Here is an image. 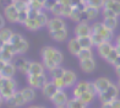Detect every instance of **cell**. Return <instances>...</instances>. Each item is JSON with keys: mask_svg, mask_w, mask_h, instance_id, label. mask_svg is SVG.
<instances>
[{"mask_svg": "<svg viewBox=\"0 0 120 108\" xmlns=\"http://www.w3.org/2000/svg\"><path fill=\"white\" fill-rule=\"evenodd\" d=\"M14 5L16 6V9L17 10H23V9H27L30 6V4L27 0H15Z\"/></svg>", "mask_w": 120, "mask_h": 108, "instance_id": "60d3db41", "label": "cell"}, {"mask_svg": "<svg viewBox=\"0 0 120 108\" xmlns=\"http://www.w3.org/2000/svg\"><path fill=\"white\" fill-rule=\"evenodd\" d=\"M74 33L76 37H83V36H91L92 27L88 23V21H80L74 28Z\"/></svg>", "mask_w": 120, "mask_h": 108, "instance_id": "5b68a950", "label": "cell"}, {"mask_svg": "<svg viewBox=\"0 0 120 108\" xmlns=\"http://www.w3.org/2000/svg\"><path fill=\"white\" fill-rule=\"evenodd\" d=\"M87 91H90V92L94 93L97 96V90H96V86H94V82H88V89Z\"/></svg>", "mask_w": 120, "mask_h": 108, "instance_id": "c3c4849f", "label": "cell"}, {"mask_svg": "<svg viewBox=\"0 0 120 108\" xmlns=\"http://www.w3.org/2000/svg\"><path fill=\"white\" fill-rule=\"evenodd\" d=\"M15 54L11 53L10 50L5 49V48H0V59L4 60L5 63H9V62H12Z\"/></svg>", "mask_w": 120, "mask_h": 108, "instance_id": "4316f807", "label": "cell"}, {"mask_svg": "<svg viewBox=\"0 0 120 108\" xmlns=\"http://www.w3.org/2000/svg\"><path fill=\"white\" fill-rule=\"evenodd\" d=\"M52 81L54 82V85H55L58 89H60V90H65V89H66V85H65L63 77H55V79H52Z\"/></svg>", "mask_w": 120, "mask_h": 108, "instance_id": "7bdbcfd3", "label": "cell"}, {"mask_svg": "<svg viewBox=\"0 0 120 108\" xmlns=\"http://www.w3.org/2000/svg\"><path fill=\"white\" fill-rule=\"evenodd\" d=\"M115 49L118 50V53L120 54V46H115Z\"/></svg>", "mask_w": 120, "mask_h": 108, "instance_id": "6f0895ef", "label": "cell"}, {"mask_svg": "<svg viewBox=\"0 0 120 108\" xmlns=\"http://www.w3.org/2000/svg\"><path fill=\"white\" fill-rule=\"evenodd\" d=\"M63 79H64L65 85H66V89L74 87L76 85V82H77V75H76V73L72 71V70H65Z\"/></svg>", "mask_w": 120, "mask_h": 108, "instance_id": "9c48e42d", "label": "cell"}, {"mask_svg": "<svg viewBox=\"0 0 120 108\" xmlns=\"http://www.w3.org/2000/svg\"><path fill=\"white\" fill-rule=\"evenodd\" d=\"M63 6H64L63 4L58 3V4L55 5V6H54V8L50 10V12H52L54 16H61V12H63Z\"/></svg>", "mask_w": 120, "mask_h": 108, "instance_id": "ee69618b", "label": "cell"}, {"mask_svg": "<svg viewBox=\"0 0 120 108\" xmlns=\"http://www.w3.org/2000/svg\"><path fill=\"white\" fill-rule=\"evenodd\" d=\"M115 73H116V75H118V77H120V66H116V68H115Z\"/></svg>", "mask_w": 120, "mask_h": 108, "instance_id": "9f6ffc18", "label": "cell"}, {"mask_svg": "<svg viewBox=\"0 0 120 108\" xmlns=\"http://www.w3.org/2000/svg\"><path fill=\"white\" fill-rule=\"evenodd\" d=\"M25 38L21 35H19V33H14L12 35V37H11V39H10V43L15 47V49H16V54H17V49H19V47H20V44L22 43V41H23Z\"/></svg>", "mask_w": 120, "mask_h": 108, "instance_id": "f546056e", "label": "cell"}, {"mask_svg": "<svg viewBox=\"0 0 120 108\" xmlns=\"http://www.w3.org/2000/svg\"><path fill=\"white\" fill-rule=\"evenodd\" d=\"M0 3H1V4H3V6L5 8V6H9V5L14 4V3H15V0H0Z\"/></svg>", "mask_w": 120, "mask_h": 108, "instance_id": "681fc988", "label": "cell"}, {"mask_svg": "<svg viewBox=\"0 0 120 108\" xmlns=\"http://www.w3.org/2000/svg\"><path fill=\"white\" fill-rule=\"evenodd\" d=\"M112 65H114V68H116V66H120V54L118 55V58L114 60V63L112 64Z\"/></svg>", "mask_w": 120, "mask_h": 108, "instance_id": "816d5d0a", "label": "cell"}, {"mask_svg": "<svg viewBox=\"0 0 120 108\" xmlns=\"http://www.w3.org/2000/svg\"><path fill=\"white\" fill-rule=\"evenodd\" d=\"M103 23H104L107 28L114 31V30H116V27L119 25V20H118V17H108V19L103 20Z\"/></svg>", "mask_w": 120, "mask_h": 108, "instance_id": "d4e9b609", "label": "cell"}, {"mask_svg": "<svg viewBox=\"0 0 120 108\" xmlns=\"http://www.w3.org/2000/svg\"><path fill=\"white\" fill-rule=\"evenodd\" d=\"M41 90H42L43 96H44L45 98L50 100L52 97L54 96V93H55L56 91H58V87H56L55 85H54L53 81H47V82L44 84V86H43Z\"/></svg>", "mask_w": 120, "mask_h": 108, "instance_id": "30bf717a", "label": "cell"}, {"mask_svg": "<svg viewBox=\"0 0 120 108\" xmlns=\"http://www.w3.org/2000/svg\"><path fill=\"white\" fill-rule=\"evenodd\" d=\"M68 49H69V52L71 53L72 55H75V57L79 55V53H80L81 49H82V47H81V44H80V42H79V39H77V37H76V36L74 37V38L69 39Z\"/></svg>", "mask_w": 120, "mask_h": 108, "instance_id": "7c38bea8", "label": "cell"}, {"mask_svg": "<svg viewBox=\"0 0 120 108\" xmlns=\"http://www.w3.org/2000/svg\"><path fill=\"white\" fill-rule=\"evenodd\" d=\"M12 35H14L12 30L8 28V27H3V28H0V38H1L5 43H6V42H10Z\"/></svg>", "mask_w": 120, "mask_h": 108, "instance_id": "484cf974", "label": "cell"}, {"mask_svg": "<svg viewBox=\"0 0 120 108\" xmlns=\"http://www.w3.org/2000/svg\"><path fill=\"white\" fill-rule=\"evenodd\" d=\"M101 14L103 15V17H104V19H108V17H119V15L114 11V10H110L108 8H102Z\"/></svg>", "mask_w": 120, "mask_h": 108, "instance_id": "8d00e7d4", "label": "cell"}, {"mask_svg": "<svg viewBox=\"0 0 120 108\" xmlns=\"http://www.w3.org/2000/svg\"><path fill=\"white\" fill-rule=\"evenodd\" d=\"M27 1H28V4H30V3H32V1H34V0H27Z\"/></svg>", "mask_w": 120, "mask_h": 108, "instance_id": "94428289", "label": "cell"}, {"mask_svg": "<svg viewBox=\"0 0 120 108\" xmlns=\"http://www.w3.org/2000/svg\"><path fill=\"white\" fill-rule=\"evenodd\" d=\"M47 28L49 31L66 28V23H65V21H64V17H61V16H53V17L49 19V21H48Z\"/></svg>", "mask_w": 120, "mask_h": 108, "instance_id": "8992f818", "label": "cell"}, {"mask_svg": "<svg viewBox=\"0 0 120 108\" xmlns=\"http://www.w3.org/2000/svg\"><path fill=\"white\" fill-rule=\"evenodd\" d=\"M69 101V97H68V93L65 92V90H60L58 89V91L54 96L50 98V102L58 108H61V107H66V103Z\"/></svg>", "mask_w": 120, "mask_h": 108, "instance_id": "277c9868", "label": "cell"}, {"mask_svg": "<svg viewBox=\"0 0 120 108\" xmlns=\"http://www.w3.org/2000/svg\"><path fill=\"white\" fill-rule=\"evenodd\" d=\"M64 73H65V69L61 68L60 65L55 66L54 69H52L50 71H49V74H50V77H52V79H55V77H63V76H64Z\"/></svg>", "mask_w": 120, "mask_h": 108, "instance_id": "d6a6232c", "label": "cell"}, {"mask_svg": "<svg viewBox=\"0 0 120 108\" xmlns=\"http://www.w3.org/2000/svg\"><path fill=\"white\" fill-rule=\"evenodd\" d=\"M5 64H6V63H5L4 60H1V59H0V73H1V70L4 69V66H5Z\"/></svg>", "mask_w": 120, "mask_h": 108, "instance_id": "f5cc1de1", "label": "cell"}, {"mask_svg": "<svg viewBox=\"0 0 120 108\" xmlns=\"http://www.w3.org/2000/svg\"><path fill=\"white\" fill-rule=\"evenodd\" d=\"M44 65L43 63H38V62H31V65L28 69V74L31 75H39L44 73Z\"/></svg>", "mask_w": 120, "mask_h": 108, "instance_id": "ac0fdd59", "label": "cell"}, {"mask_svg": "<svg viewBox=\"0 0 120 108\" xmlns=\"http://www.w3.org/2000/svg\"><path fill=\"white\" fill-rule=\"evenodd\" d=\"M41 10H38V9H33V8H28V17L30 19H37V16L38 14H39Z\"/></svg>", "mask_w": 120, "mask_h": 108, "instance_id": "7dc6e473", "label": "cell"}, {"mask_svg": "<svg viewBox=\"0 0 120 108\" xmlns=\"http://www.w3.org/2000/svg\"><path fill=\"white\" fill-rule=\"evenodd\" d=\"M37 1H39L42 5H44V3H45V0H37Z\"/></svg>", "mask_w": 120, "mask_h": 108, "instance_id": "680465c9", "label": "cell"}, {"mask_svg": "<svg viewBox=\"0 0 120 108\" xmlns=\"http://www.w3.org/2000/svg\"><path fill=\"white\" fill-rule=\"evenodd\" d=\"M72 11H74V5H64L63 6V12H61V17L70 19L71 17Z\"/></svg>", "mask_w": 120, "mask_h": 108, "instance_id": "e575fe53", "label": "cell"}, {"mask_svg": "<svg viewBox=\"0 0 120 108\" xmlns=\"http://www.w3.org/2000/svg\"><path fill=\"white\" fill-rule=\"evenodd\" d=\"M94 82V86H96V90H97V95L99 92H103V91H105L109 86H110L112 81L109 80L108 77H98L97 80L93 81Z\"/></svg>", "mask_w": 120, "mask_h": 108, "instance_id": "8fae6325", "label": "cell"}, {"mask_svg": "<svg viewBox=\"0 0 120 108\" xmlns=\"http://www.w3.org/2000/svg\"><path fill=\"white\" fill-rule=\"evenodd\" d=\"M4 102H5V98H4V97H3V95L0 93V107L3 106V103H4Z\"/></svg>", "mask_w": 120, "mask_h": 108, "instance_id": "11a10c76", "label": "cell"}, {"mask_svg": "<svg viewBox=\"0 0 120 108\" xmlns=\"http://www.w3.org/2000/svg\"><path fill=\"white\" fill-rule=\"evenodd\" d=\"M37 21L39 22L41 27H47V23H48L49 19H48V15L44 11V9H42L39 11V14H38V16H37Z\"/></svg>", "mask_w": 120, "mask_h": 108, "instance_id": "4dcf8cb0", "label": "cell"}, {"mask_svg": "<svg viewBox=\"0 0 120 108\" xmlns=\"http://www.w3.org/2000/svg\"><path fill=\"white\" fill-rule=\"evenodd\" d=\"M88 82L90 81H77L76 85L74 86L72 96L74 97H80L85 91H87V89H88Z\"/></svg>", "mask_w": 120, "mask_h": 108, "instance_id": "9a60e30c", "label": "cell"}, {"mask_svg": "<svg viewBox=\"0 0 120 108\" xmlns=\"http://www.w3.org/2000/svg\"><path fill=\"white\" fill-rule=\"evenodd\" d=\"M87 5H91V6H94L98 9H102L104 6V0H86Z\"/></svg>", "mask_w": 120, "mask_h": 108, "instance_id": "b9f144b4", "label": "cell"}, {"mask_svg": "<svg viewBox=\"0 0 120 108\" xmlns=\"http://www.w3.org/2000/svg\"><path fill=\"white\" fill-rule=\"evenodd\" d=\"M34 90H36V89L31 87V86L22 89V93H23V96H25L27 103H31L32 101H34V98H36V91H34Z\"/></svg>", "mask_w": 120, "mask_h": 108, "instance_id": "7402d4cb", "label": "cell"}, {"mask_svg": "<svg viewBox=\"0 0 120 108\" xmlns=\"http://www.w3.org/2000/svg\"><path fill=\"white\" fill-rule=\"evenodd\" d=\"M110 10H114L120 16V0H104V6Z\"/></svg>", "mask_w": 120, "mask_h": 108, "instance_id": "cb8c5ba5", "label": "cell"}, {"mask_svg": "<svg viewBox=\"0 0 120 108\" xmlns=\"http://www.w3.org/2000/svg\"><path fill=\"white\" fill-rule=\"evenodd\" d=\"M119 86L118 85H114L113 82L110 84V86L105 90L103 91V92H99L97 96L98 98H99V101L102 102V103H105V102H112L116 98V97L119 96Z\"/></svg>", "mask_w": 120, "mask_h": 108, "instance_id": "6da1fadb", "label": "cell"}, {"mask_svg": "<svg viewBox=\"0 0 120 108\" xmlns=\"http://www.w3.org/2000/svg\"><path fill=\"white\" fill-rule=\"evenodd\" d=\"M81 16H82V10H80L77 6H74V11L71 14V19L74 22H80L81 21Z\"/></svg>", "mask_w": 120, "mask_h": 108, "instance_id": "d590c367", "label": "cell"}, {"mask_svg": "<svg viewBox=\"0 0 120 108\" xmlns=\"http://www.w3.org/2000/svg\"><path fill=\"white\" fill-rule=\"evenodd\" d=\"M49 35H50V37L56 41V42H64L65 39L68 38L69 36V32L66 28H61V30H55V31H49Z\"/></svg>", "mask_w": 120, "mask_h": 108, "instance_id": "4fadbf2b", "label": "cell"}, {"mask_svg": "<svg viewBox=\"0 0 120 108\" xmlns=\"http://www.w3.org/2000/svg\"><path fill=\"white\" fill-rule=\"evenodd\" d=\"M91 38H92V42H93V47L99 46L103 41H105L99 33H93V32L91 33Z\"/></svg>", "mask_w": 120, "mask_h": 108, "instance_id": "f35d334b", "label": "cell"}, {"mask_svg": "<svg viewBox=\"0 0 120 108\" xmlns=\"http://www.w3.org/2000/svg\"><path fill=\"white\" fill-rule=\"evenodd\" d=\"M1 77H3V75H1V73H0V80H1Z\"/></svg>", "mask_w": 120, "mask_h": 108, "instance_id": "6125c7cd", "label": "cell"}, {"mask_svg": "<svg viewBox=\"0 0 120 108\" xmlns=\"http://www.w3.org/2000/svg\"><path fill=\"white\" fill-rule=\"evenodd\" d=\"M23 26H25L28 31H38V30L42 28L41 25H39V22L37 21V19H30V17L26 20V22L23 23Z\"/></svg>", "mask_w": 120, "mask_h": 108, "instance_id": "603a6c76", "label": "cell"}, {"mask_svg": "<svg viewBox=\"0 0 120 108\" xmlns=\"http://www.w3.org/2000/svg\"><path fill=\"white\" fill-rule=\"evenodd\" d=\"M58 3H59L58 0H45L44 5H43V9H44V10H48V11H50V10H52L54 6H55Z\"/></svg>", "mask_w": 120, "mask_h": 108, "instance_id": "f6af8a7d", "label": "cell"}, {"mask_svg": "<svg viewBox=\"0 0 120 108\" xmlns=\"http://www.w3.org/2000/svg\"><path fill=\"white\" fill-rule=\"evenodd\" d=\"M115 46L112 43V41H103L99 46H97V52L103 59H105V57L112 52V49Z\"/></svg>", "mask_w": 120, "mask_h": 108, "instance_id": "ba28073f", "label": "cell"}, {"mask_svg": "<svg viewBox=\"0 0 120 108\" xmlns=\"http://www.w3.org/2000/svg\"><path fill=\"white\" fill-rule=\"evenodd\" d=\"M79 60H83V59H91L93 58V52H92V48H82L79 53Z\"/></svg>", "mask_w": 120, "mask_h": 108, "instance_id": "83f0119b", "label": "cell"}, {"mask_svg": "<svg viewBox=\"0 0 120 108\" xmlns=\"http://www.w3.org/2000/svg\"><path fill=\"white\" fill-rule=\"evenodd\" d=\"M118 55H119V53H118V50L115 49V47H114L113 49H112V52L109 53L107 57H105V60H107L109 64H113V63H114V60H115V59L118 58Z\"/></svg>", "mask_w": 120, "mask_h": 108, "instance_id": "ab89813d", "label": "cell"}, {"mask_svg": "<svg viewBox=\"0 0 120 108\" xmlns=\"http://www.w3.org/2000/svg\"><path fill=\"white\" fill-rule=\"evenodd\" d=\"M80 68H81V70H82L83 73H87V74L92 73L94 70V68H96L94 59L91 58V59H83V60H80Z\"/></svg>", "mask_w": 120, "mask_h": 108, "instance_id": "5bb4252c", "label": "cell"}, {"mask_svg": "<svg viewBox=\"0 0 120 108\" xmlns=\"http://www.w3.org/2000/svg\"><path fill=\"white\" fill-rule=\"evenodd\" d=\"M80 44L82 48H92L93 47V42H92L91 36H83V37H77Z\"/></svg>", "mask_w": 120, "mask_h": 108, "instance_id": "f1b7e54d", "label": "cell"}, {"mask_svg": "<svg viewBox=\"0 0 120 108\" xmlns=\"http://www.w3.org/2000/svg\"><path fill=\"white\" fill-rule=\"evenodd\" d=\"M28 8L23 9V10H19V20H17L19 23H22L23 25L26 22V20L28 19Z\"/></svg>", "mask_w": 120, "mask_h": 108, "instance_id": "74e56055", "label": "cell"}, {"mask_svg": "<svg viewBox=\"0 0 120 108\" xmlns=\"http://www.w3.org/2000/svg\"><path fill=\"white\" fill-rule=\"evenodd\" d=\"M85 11L87 14V17H88L90 21L92 20H96L98 17V15L101 14V9H98V8H94V6H91V5H87L86 9H85Z\"/></svg>", "mask_w": 120, "mask_h": 108, "instance_id": "44dd1931", "label": "cell"}, {"mask_svg": "<svg viewBox=\"0 0 120 108\" xmlns=\"http://www.w3.org/2000/svg\"><path fill=\"white\" fill-rule=\"evenodd\" d=\"M66 107L68 108H86L87 104L80 98V97H74L72 96V98H69Z\"/></svg>", "mask_w": 120, "mask_h": 108, "instance_id": "d6986e66", "label": "cell"}, {"mask_svg": "<svg viewBox=\"0 0 120 108\" xmlns=\"http://www.w3.org/2000/svg\"><path fill=\"white\" fill-rule=\"evenodd\" d=\"M118 86H119V89H120V77H119V81H118Z\"/></svg>", "mask_w": 120, "mask_h": 108, "instance_id": "91938a15", "label": "cell"}, {"mask_svg": "<svg viewBox=\"0 0 120 108\" xmlns=\"http://www.w3.org/2000/svg\"><path fill=\"white\" fill-rule=\"evenodd\" d=\"M94 97H96V95L94 93H92V92H90V91H85V92L80 96V98L85 103L87 104V106H90L92 102H93V100H94Z\"/></svg>", "mask_w": 120, "mask_h": 108, "instance_id": "1f68e13d", "label": "cell"}, {"mask_svg": "<svg viewBox=\"0 0 120 108\" xmlns=\"http://www.w3.org/2000/svg\"><path fill=\"white\" fill-rule=\"evenodd\" d=\"M4 16L9 22L15 23L19 20V10L16 9V6L14 4L9 5V6H5L4 8Z\"/></svg>", "mask_w": 120, "mask_h": 108, "instance_id": "52a82bcc", "label": "cell"}, {"mask_svg": "<svg viewBox=\"0 0 120 108\" xmlns=\"http://www.w3.org/2000/svg\"><path fill=\"white\" fill-rule=\"evenodd\" d=\"M91 27H92V32H93V33H99L105 41H112L113 39V37H114L113 32L114 31L107 28L103 22H94L93 25H91Z\"/></svg>", "mask_w": 120, "mask_h": 108, "instance_id": "3957f363", "label": "cell"}, {"mask_svg": "<svg viewBox=\"0 0 120 108\" xmlns=\"http://www.w3.org/2000/svg\"><path fill=\"white\" fill-rule=\"evenodd\" d=\"M16 70H17V68H16V64L14 62H9L5 64V66L4 69L1 70V75L5 77H12L15 73H16Z\"/></svg>", "mask_w": 120, "mask_h": 108, "instance_id": "e0dca14e", "label": "cell"}, {"mask_svg": "<svg viewBox=\"0 0 120 108\" xmlns=\"http://www.w3.org/2000/svg\"><path fill=\"white\" fill-rule=\"evenodd\" d=\"M27 50H28V42H27L26 39H23L22 43L20 44L19 49H17V54H25Z\"/></svg>", "mask_w": 120, "mask_h": 108, "instance_id": "bcb514c9", "label": "cell"}, {"mask_svg": "<svg viewBox=\"0 0 120 108\" xmlns=\"http://www.w3.org/2000/svg\"><path fill=\"white\" fill-rule=\"evenodd\" d=\"M15 64H16V68H17V70H20L22 74H28V69H30V65H31V62L27 60V59L25 58H17L15 60Z\"/></svg>", "mask_w": 120, "mask_h": 108, "instance_id": "2e32d148", "label": "cell"}, {"mask_svg": "<svg viewBox=\"0 0 120 108\" xmlns=\"http://www.w3.org/2000/svg\"><path fill=\"white\" fill-rule=\"evenodd\" d=\"M14 103H15V107H22L25 106L27 102H26V98L22 93V90H16V92L14 95Z\"/></svg>", "mask_w": 120, "mask_h": 108, "instance_id": "ffe728a7", "label": "cell"}, {"mask_svg": "<svg viewBox=\"0 0 120 108\" xmlns=\"http://www.w3.org/2000/svg\"><path fill=\"white\" fill-rule=\"evenodd\" d=\"M27 77V82H28V86L33 87L36 90L38 89H42L44 84L48 81V77L47 75L43 73V74H39V75H31V74H27L26 75Z\"/></svg>", "mask_w": 120, "mask_h": 108, "instance_id": "7a4b0ae2", "label": "cell"}, {"mask_svg": "<svg viewBox=\"0 0 120 108\" xmlns=\"http://www.w3.org/2000/svg\"><path fill=\"white\" fill-rule=\"evenodd\" d=\"M113 108H120V98H116L113 101Z\"/></svg>", "mask_w": 120, "mask_h": 108, "instance_id": "f907efd6", "label": "cell"}, {"mask_svg": "<svg viewBox=\"0 0 120 108\" xmlns=\"http://www.w3.org/2000/svg\"><path fill=\"white\" fill-rule=\"evenodd\" d=\"M114 46H120V35L115 38V44H114Z\"/></svg>", "mask_w": 120, "mask_h": 108, "instance_id": "db71d44e", "label": "cell"}, {"mask_svg": "<svg viewBox=\"0 0 120 108\" xmlns=\"http://www.w3.org/2000/svg\"><path fill=\"white\" fill-rule=\"evenodd\" d=\"M15 92H16V89H14V87H4V89L0 90V93L3 95V97L5 98V101H8L9 98L14 97Z\"/></svg>", "mask_w": 120, "mask_h": 108, "instance_id": "836d02e7", "label": "cell"}]
</instances>
